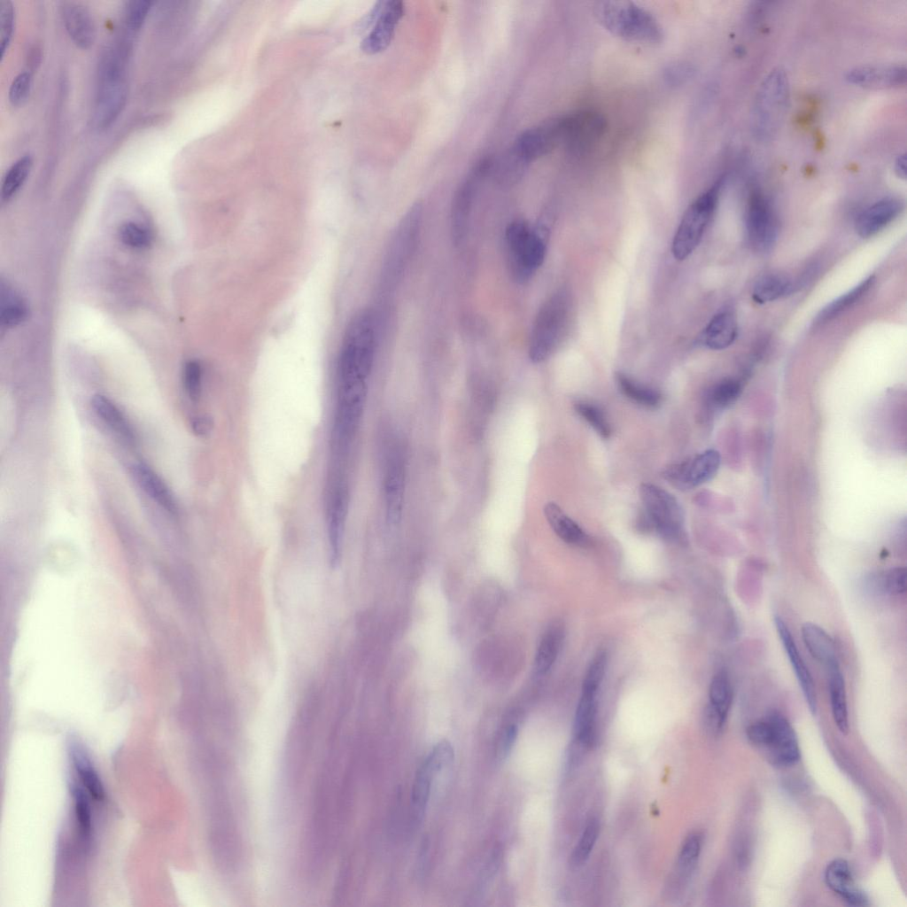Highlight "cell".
<instances>
[{
	"label": "cell",
	"instance_id": "cell-35",
	"mask_svg": "<svg viewBox=\"0 0 907 907\" xmlns=\"http://www.w3.org/2000/svg\"><path fill=\"white\" fill-rule=\"evenodd\" d=\"M528 166L529 164L510 148L501 157L497 166L492 167L495 182L502 187H511L523 178Z\"/></svg>",
	"mask_w": 907,
	"mask_h": 907
},
{
	"label": "cell",
	"instance_id": "cell-51",
	"mask_svg": "<svg viewBox=\"0 0 907 907\" xmlns=\"http://www.w3.org/2000/svg\"><path fill=\"white\" fill-rule=\"evenodd\" d=\"M771 736V727L769 721H757L747 728V737L749 741L756 746L766 748Z\"/></svg>",
	"mask_w": 907,
	"mask_h": 907
},
{
	"label": "cell",
	"instance_id": "cell-23",
	"mask_svg": "<svg viewBox=\"0 0 907 907\" xmlns=\"http://www.w3.org/2000/svg\"><path fill=\"white\" fill-rule=\"evenodd\" d=\"M738 333L733 314L724 310L715 314L702 332L699 342L711 350H723L730 346Z\"/></svg>",
	"mask_w": 907,
	"mask_h": 907
},
{
	"label": "cell",
	"instance_id": "cell-54",
	"mask_svg": "<svg viewBox=\"0 0 907 907\" xmlns=\"http://www.w3.org/2000/svg\"><path fill=\"white\" fill-rule=\"evenodd\" d=\"M190 427L194 434L198 437L205 438L211 433L213 427V422L208 415H198L192 417L190 421Z\"/></svg>",
	"mask_w": 907,
	"mask_h": 907
},
{
	"label": "cell",
	"instance_id": "cell-2",
	"mask_svg": "<svg viewBox=\"0 0 907 907\" xmlns=\"http://www.w3.org/2000/svg\"><path fill=\"white\" fill-rule=\"evenodd\" d=\"M788 101L787 75L781 68L773 69L760 84L751 108L750 127L757 140L769 141L778 134Z\"/></svg>",
	"mask_w": 907,
	"mask_h": 907
},
{
	"label": "cell",
	"instance_id": "cell-50",
	"mask_svg": "<svg viewBox=\"0 0 907 907\" xmlns=\"http://www.w3.org/2000/svg\"><path fill=\"white\" fill-rule=\"evenodd\" d=\"M151 4L152 2L144 0L127 2L124 11L127 26L134 31L139 30L151 9Z\"/></svg>",
	"mask_w": 907,
	"mask_h": 907
},
{
	"label": "cell",
	"instance_id": "cell-55",
	"mask_svg": "<svg viewBox=\"0 0 907 907\" xmlns=\"http://www.w3.org/2000/svg\"><path fill=\"white\" fill-rule=\"evenodd\" d=\"M895 172L900 178L906 177V157L905 153L900 154L895 161Z\"/></svg>",
	"mask_w": 907,
	"mask_h": 907
},
{
	"label": "cell",
	"instance_id": "cell-1",
	"mask_svg": "<svg viewBox=\"0 0 907 907\" xmlns=\"http://www.w3.org/2000/svg\"><path fill=\"white\" fill-rule=\"evenodd\" d=\"M128 97L126 59L118 46L106 48L98 62L97 84L94 109L97 128H108L125 108Z\"/></svg>",
	"mask_w": 907,
	"mask_h": 907
},
{
	"label": "cell",
	"instance_id": "cell-4",
	"mask_svg": "<svg viewBox=\"0 0 907 907\" xmlns=\"http://www.w3.org/2000/svg\"><path fill=\"white\" fill-rule=\"evenodd\" d=\"M594 12L606 29L625 40L657 43L663 39V31L656 19L633 3L599 2Z\"/></svg>",
	"mask_w": 907,
	"mask_h": 907
},
{
	"label": "cell",
	"instance_id": "cell-37",
	"mask_svg": "<svg viewBox=\"0 0 907 907\" xmlns=\"http://www.w3.org/2000/svg\"><path fill=\"white\" fill-rule=\"evenodd\" d=\"M616 380L621 392L633 402L646 407H655L660 404L662 395L657 391L641 385L622 373L616 374Z\"/></svg>",
	"mask_w": 907,
	"mask_h": 907
},
{
	"label": "cell",
	"instance_id": "cell-29",
	"mask_svg": "<svg viewBox=\"0 0 907 907\" xmlns=\"http://www.w3.org/2000/svg\"><path fill=\"white\" fill-rule=\"evenodd\" d=\"M595 698V694L582 693L577 707L574 721V738L576 743L582 747L591 746L594 740Z\"/></svg>",
	"mask_w": 907,
	"mask_h": 907
},
{
	"label": "cell",
	"instance_id": "cell-16",
	"mask_svg": "<svg viewBox=\"0 0 907 907\" xmlns=\"http://www.w3.org/2000/svg\"><path fill=\"white\" fill-rule=\"evenodd\" d=\"M766 719L771 727V736L766 746L770 762L778 767L795 764L800 758V748L794 728L779 712H771Z\"/></svg>",
	"mask_w": 907,
	"mask_h": 907
},
{
	"label": "cell",
	"instance_id": "cell-9",
	"mask_svg": "<svg viewBox=\"0 0 907 907\" xmlns=\"http://www.w3.org/2000/svg\"><path fill=\"white\" fill-rule=\"evenodd\" d=\"M493 164L491 157H484L477 160L454 195L450 213V231L453 243L455 245L461 244L467 236L472 205L478 185L492 171Z\"/></svg>",
	"mask_w": 907,
	"mask_h": 907
},
{
	"label": "cell",
	"instance_id": "cell-8",
	"mask_svg": "<svg viewBox=\"0 0 907 907\" xmlns=\"http://www.w3.org/2000/svg\"><path fill=\"white\" fill-rule=\"evenodd\" d=\"M722 184L723 179H718L686 210L671 245V252L676 260H686L700 244L715 213Z\"/></svg>",
	"mask_w": 907,
	"mask_h": 907
},
{
	"label": "cell",
	"instance_id": "cell-15",
	"mask_svg": "<svg viewBox=\"0 0 907 907\" xmlns=\"http://www.w3.org/2000/svg\"><path fill=\"white\" fill-rule=\"evenodd\" d=\"M719 465V453L709 449L689 461L670 466L664 471V476L676 487L686 490L710 480L717 472Z\"/></svg>",
	"mask_w": 907,
	"mask_h": 907
},
{
	"label": "cell",
	"instance_id": "cell-6",
	"mask_svg": "<svg viewBox=\"0 0 907 907\" xmlns=\"http://www.w3.org/2000/svg\"><path fill=\"white\" fill-rule=\"evenodd\" d=\"M422 206L417 202L403 215L394 230L381 271V289L395 290L409 264L420 238Z\"/></svg>",
	"mask_w": 907,
	"mask_h": 907
},
{
	"label": "cell",
	"instance_id": "cell-24",
	"mask_svg": "<svg viewBox=\"0 0 907 907\" xmlns=\"http://www.w3.org/2000/svg\"><path fill=\"white\" fill-rule=\"evenodd\" d=\"M709 698L710 724L716 731H720L726 721L733 699L731 681L726 671H720L712 678Z\"/></svg>",
	"mask_w": 907,
	"mask_h": 907
},
{
	"label": "cell",
	"instance_id": "cell-11",
	"mask_svg": "<svg viewBox=\"0 0 907 907\" xmlns=\"http://www.w3.org/2000/svg\"><path fill=\"white\" fill-rule=\"evenodd\" d=\"M401 1L378 2L367 19V26L374 24L371 31L362 40L360 49L372 55L382 52L391 43L395 27L404 15Z\"/></svg>",
	"mask_w": 907,
	"mask_h": 907
},
{
	"label": "cell",
	"instance_id": "cell-32",
	"mask_svg": "<svg viewBox=\"0 0 907 907\" xmlns=\"http://www.w3.org/2000/svg\"><path fill=\"white\" fill-rule=\"evenodd\" d=\"M875 278L869 276L848 292L825 306L817 315L815 324H823L835 318L860 300L872 287Z\"/></svg>",
	"mask_w": 907,
	"mask_h": 907
},
{
	"label": "cell",
	"instance_id": "cell-49",
	"mask_svg": "<svg viewBox=\"0 0 907 907\" xmlns=\"http://www.w3.org/2000/svg\"><path fill=\"white\" fill-rule=\"evenodd\" d=\"M880 586L884 592L898 595L905 593L907 574L904 567H894L885 571L880 578Z\"/></svg>",
	"mask_w": 907,
	"mask_h": 907
},
{
	"label": "cell",
	"instance_id": "cell-33",
	"mask_svg": "<svg viewBox=\"0 0 907 907\" xmlns=\"http://www.w3.org/2000/svg\"><path fill=\"white\" fill-rule=\"evenodd\" d=\"M34 164L33 157L25 154L14 161L4 175L1 198L3 201L10 200L27 181Z\"/></svg>",
	"mask_w": 907,
	"mask_h": 907
},
{
	"label": "cell",
	"instance_id": "cell-41",
	"mask_svg": "<svg viewBox=\"0 0 907 907\" xmlns=\"http://www.w3.org/2000/svg\"><path fill=\"white\" fill-rule=\"evenodd\" d=\"M600 832V824L594 818H591L578 841L570 858V863L575 865L582 864L590 856Z\"/></svg>",
	"mask_w": 907,
	"mask_h": 907
},
{
	"label": "cell",
	"instance_id": "cell-26",
	"mask_svg": "<svg viewBox=\"0 0 907 907\" xmlns=\"http://www.w3.org/2000/svg\"><path fill=\"white\" fill-rule=\"evenodd\" d=\"M95 414L117 435L128 444L136 442V434L131 423L121 410L110 399L96 394L91 399Z\"/></svg>",
	"mask_w": 907,
	"mask_h": 907
},
{
	"label": "cell",
	"instance_id": "cell-14",
	"mask_svg": "<svg viewBox=\"0 0 907 907\" xmlns=\"http://www.w3.org/2000/svg\"><path fill=\"white\" fill-rule=\"evenodd\" d=\"M560 143L562 120L561 117H555L523 131L516 139L511 149L530 164L549 153Z\"/></svg>",
	"mask_w": 907,
	"mask_h": 907
},
{
	"label": "cell",
	"instance_id": "cell-40",
	"mask_svg": "<svg viewBox=\"0 0 907 907\" xmlns=\"http://www.w3.org/2000/svg\"><path fill=\"white\" fill-rule=\"evenodd\" d=\"M741 392L740 383L733 378L716 384L709 391L708 403L715 409H724L733 404Z\"/></svg>",
	"mask_w": 907,
	"mask_h": 907
},
{
	"label": "cell",
	"instance_id": "cell-53",
	"mask_svg": "<svg viewBox=\"0 0 907 907\" xmlns=\"http://www.w3.org/2000/svg\"><path fill=\"white\" fill-rule=\"evenodd\" d=\"M516 736L517 727L515 725H509L503 730L498 745V755L500 758L508 756L514 746Z\"/></svg>",
	"mask_w": 907,
	"mask_h": 907
},
{
	"label": "cell",
	"instance_id": "cell-17",
	"mask_svg": "<svg viewBox=\"0 0 907 907\" xmlns=\"http://www.w3.org/2000/svg\"><path fill=\"white\" fill-rule=\"evenodd\" d=\"M774 624L810 712H817L818 702L812 676L803 661L792 633L784 620L776 616Z\"/></svg>",
	"mask_w": 907,
	"mask_h": 907
},
{
	"label": "cell",
	"instance_id": "cell-45",
	"mask_svg": "<svg viewBox=\"0 0 907 907\" xmlns=\"http://www.w3.org/2000/svg\"><path fill=\"white\" fill-rule=\"evenodd\" d=\"M606 665V653L604 651L597 652L585 674L582 693L597 694L599 686L605 674Z\"/></svg>",
	"mask_w": 907,
	"mask_h": 907
},
{
	"label": "cell",
	"instance_id": "cell-30",
	"mask_svg": "<svg viewBox=\"0 0 907 907\" xmlns=\"http://www.w3.org/2000/svg\"><path fill=\"white\" fill-rule=\"evenodd\" d=\"M437 777L428 762L423 759L419 766L411 792V810L415 822H420L423 818L424 812L429 802L431 786Z\"/></svg>",
	"mask_w": 907,
	"mask_h": 907
},
{
	"label": "cell",
	"instance_id": "cell-18",
	"mask_svg": "<svg viewBox=\"0 0 907 907\" xmlns=\"http://www.w3.org/2000/svg\"><path fill=\"white\" fill-rule=\"evenodd\" d=\"M849 83L867 89L898 88L905 84L903 65H866L852 68L846 74Z\"/></svg>",
	"mask_w": 907,
	"mask_h": 907
},
{
	"label": "cell",
	"instance_id": "cell-5",
	"mask_svg": "<svg viewBox=\"0 0 907 907\" xmlns=\"http://www.w3.org/2000/svg\"><path fill=\"white\" fill-rule=\"evenodd\" d=\"M570 298L558 291L544 302L534 320L529 341V357L534 363L547 360L555 350L568 327Z\"/></svg>",
	"mask_w": 907,
	"mask_h": 907
},
{
	"label": "cell",
	"instance_id": "cell-28",
	"mask_svg": "<svg viewBox=\"0 0 907 907\" xmlns=\"http://www.w3.org/2000/svg\"><path fill=\"white\" fill-rule=\"evenodd\" d=\"M833 717L841 733L849 732L846 687L839 663L826 668Z\"/></svg>",
	"mask_w": 907,
	"mask_h": 907
},
{
	"label": "cell",
	"instance_id": "cell-48",
	"mask_svg": "<svg viewBox=\"0 0 907 907\" xmlns=\"http://www.w3.org/2000/svg\"><path fill=\"white\" fill-rule=\"evenodd\" d=\"M33 84V75L28 71L17 74L9 89V101L13 106L24 105L29 97Z\"/></svg>",
	"mask_w": 907,
	"mask_h": 907
},
{
	"label": "cell",
	"instance_id": "cell-20",
	"mask_svg": "<svg viewBox=\"0 0 907 907\" xmlns=\"http://www.w3.org/2000/svg\"><path fill=\"white\" fill-rule=\"evenodd\" d=\"M129 472L136 485L158 505L170 514L178 512L174 495L164 480L147 464L135 462Z\"/></svg>",
	"mask_w": 907,
	"mask_h": 907
},
{
	"label": "cell",
	"instance_id": "cell-31",
	"mask_svg": "<svg viewBox=\"0 0 907 907\" xmlns=\"http://www.w3.org/2000/svg\"><path fill=\"white\" fill-rule=\"evenodd\" d=\"M562 626L555 624L544 633L538 647L534 669L538 675L546 674L554 665L563 640Z\"/></svg>",
	"mask_w": 907,
	"mask_h": 907
},
{
	"label": "cell",
	"instance_id": "cell-42",
	"mask_svg": "<svg viewBox=\"0 0 907 907\" xmlns=\"http://www.w3.org/2000/svg\"><path fill=\"white\" fill-rule=\"evenodd\" d=\"M15 8L9 0L0 1V58H4L15 28Z\"/></svg>",
	"mask_w": 907,
	"mask_h": 907
},
{
	"label": "cell",
	"instance_id": "cell-19",
	"mask_svg": "<svg viewBox=\"0 0 907 907\" xmlns=\"http://www.w3.org/2000/svg\"><path fill=\"white\" fill-rule=\"evenodd\" d=\"M60 15L68 36L77 47L86 50L94 44L97 27L87 7L76 2H64Z\"/></svg>",
	"mask_w": 907,
	"mask_h": 907
},
{
	"label": "cell",
	"instance_id": "cell-36",
	"mask_svg": "<svg viewBox=\"0 0 907 907\" xmlns=\"http://www.w3.org/2000/svg\"><path fill=\"white\" fill-rule=\"evenodd\" d=\"M1 322L6 327H13L26 320L27 307L23 299L7 285L1 283Z\"/></svg>",
	"mask_w": 907,
	"mask_h": 907
},
{
	"label": "cell",
	"instance_id": "cell-39",
	"mask_svg": "<svg viewBox=\"0 0 907 907\" xmlns=\"http://www.w3.org/2000/svg\"><path fill=\"white\" fill-rule=\"evenodd\" d=\"M702 849V837L691 833L684 841L677 859V869L680 879L686 880L694 872Z\"/></svg>",
	"mask_w": 907,
	"mask_h": 907
},
{
	"label": "cell",
	"instance_id": "cell-44",
	"mask_svg": "<svg viewBox=\"0 0 907 907\" xmlns=\"http://www.w3.org/2000/svg\"><path fill=\"white\" fill-rule=\"evenodd\" d=\"M575 409L603 438L611 434L610 425L604 413L596 406L587 402H578Z\"/></svg>",
	"mask_w": 907,
	"mask_h": 907
},
{
	"label": "cell",
	"instance_id": "cell-21",
	"mask_svg": "<svg viewBox=\"0 0 907 907\" xmlns=\"http://www.w3.org/2000/svg\"><path fill=\"white\" fill-rule=\"evenodd\" d=\"M825 881L829 888L849 905H868V898L856 886L849 863L845 859L836 858L828 864L825 871Z\"/></svg>",
	"mask_w": 907,
	"mask_h": 907
},
{
	"label": "cell",
	"instance_id": "cell-52",
	"mask_svg": "<svg viewBox=\"0 0 907 907\" xmlns=\"http://www.w3.org/2000/svg\"><path fill=\"white\" fill-rule=\"evenodd\" d=\"M693 72L690 65L674 64L666 71V79L670 84H682L692 76Z\"/></svg>",
	"mask_w": 907,
	"mask_h": 907
},
{
	"label": "cell",
	"instance_id": "cell-47",
	"mask_svg": "<svg viewBox=\"0 0 907 907\" xmlns=\"http://www.w3.org/2000/svg\"><path fill=\"white\" fill-rule=\"evenodd\" d=\"M183 387L189 399L197 402L202 391V368L198 360H190L183 367Z\"/></svg>",
	"mask_w": 907,
	"mask_h": 907
},
{
	"label": "cell",
	"instance_id": "cell-34",
	"mask_svg": "<svg viewBox=\"0 0 907 907\" xmlns=\"http://www.w3.org/2000/svg\"><path fill=\"white\" fill-rule=\"evenodd\" d=\"M793 290L790 279L783 275L770 274L760 278L754 286L752 296L757 303L774 301Z\"/></svg>",
	"mask_w": 907,
	"mask_h": 907
},
{
	"label": "cell",
	"instance_id": "cell-3",
	"mask_svg": "<svg viewBox=\"0 0 907 907\" xmlns=\"http://www.w3.org/2000/svg\"><path fill=\"white\" fill-rule=\"evenodd\" d=\"M508 269L519 283L529 281L543 264L547 243L544 235L527 221L516 219L505 229Z\"/></svg>",
	"mask_w": 907,
	"mask_h": 907
},
{
	"label": "cell",
	"instance_id": "cell-27",
	"mask_svg": "<svg viewBox=\"0 0 907 907\" xmlns=\"http://www.w3.org/2000/svg\"><path fill=\"white\" fill-rule=\"evenodd\" d=\"M544 514L549 525L562 540L575 546L588 544L587 534L556 503L547 502L544 508Z\"/></svg>",
	"mask_w": 907,
	"mask_h": 907
},
{
	"label": "cell",
	"instance_id": "cell-38",
	"mask_svg": "<svg viewBox=\"0 0 907 907\" xmlns=\"http://www.w3.org/2000/svg\"><path fill=\"white\" fill-rule=\"evenodd\" d=\"M72 757L75 770L89 795L97 801L103 800L105 791L102 782L89 759L76 748L73 749Z\"/></svg>",
	"mask_w": 907,
	"mask_h": 907
},
{
	"label": "cell",
	"instance_id": "cell-10",
	"mask_svg": "<svg viewBox=\"0 0 907 907\" xmlns=\"http://www.w3.org/2000/svg\"><path fill=\"white\" fill-rule=\"evenodd\" d=\"M562 118V143L572 154H583L603 136L604 118L593 111H578Z\"/></svg>",
	"mask_w": 907,
	"mask_h": 907
},
{
	"label": "cell",
	"instance_id": "cell-7",
	"mask_svg": "<svg viewBox=\"0 0 907 907\" xmlns=\"http://www.w3.org/2000/svg\"><path fill=\"white\" fill-rule=\"evenodd\" d=\"M640 496L643 505L639 522L641 530L655 531L668 540H683L684 515L677 499L652 484H642Z\"/></svg>",
	"mask_w": 907,
	"mask_h": 907
},
{
	"label": "cell",
	"instance_id": "cell-13",
	"mask_svg": "<svg viewBox=\"0 0 907 907\" xmlns=\"http://www.w3.org/2000/svg\"><path fill=\"white\" fill-rule=\"evenodd\" d=\"M405 482V454L401 446L396 444L388 454L384 477L385 516L390 524L395 525L401 519Z\"/></svg>",
	"mask_w": 907,
	"mask_h": 907
},
{
	"label": "cell",
	"instance_id": "cell-22",
	"mask_svg": "<svg viewBox=\"0 0 907 907\" xmlns=\"http://www.w3.org/2000/svg\"><path fill=\"white\" fill-rule=\"evenodd\" d=\"M903 210V203L894 198H883L868 208L858 217L856 223L857 234L870 237L892 222Z\"/></svg>",
	"mask_w": 907,
	"mask_h": 907
},
{
	"label": "cell",
	"instance_id": "cell-25",
	"mask_svg": "<svg viewBox=\"0 0 907 907\" xmlns=\"http://www.w3.org/2000/svg\"><path fill=\"white\" fill-rule=\"evenodd\" d=\"M802 638L811 656L826 668L839 663L834 641L822 627L811 622L804 623Z\"/></svg>",
	"mask_w": 907,
	"mask_h": 907
},
{
	"label": "cell",
	"instance_id": "cell-46",
	"mask_svg": "<svg viewBox=\"0 0 907 907\" xmlns=\"http://www.w3.org/2000/svg\"><path fill=\"white\" fill-rule=\"evenodd\" d=\"M72 793L80 833L83 841L89 843L91 836V816L88 799L80 787H74Z\"/></svg>",
	"mask_w": 907,
	"mask_h": 907
},
{
	"label": "cell",
	"instance_id": "cell-43",
	"mask_svg": "<svg viewBox=\"0 0 907 907\" xmlns=\"http://www.w3.org/2000/svg\"><path fill=\"white\" fill-rule=\"evenodd\" d=\"M121 242L135 249H144L151 243V234L143 226L128 221L121 225L119 230Z\"/></svg>",
	"mask_w": 907,
	"mask_h": 907
},
{
	"label": "cell",
	"instance_id": "cell-12",
	"mask_svg": "<svg viewBox=\"0 0 907 907\" xmlns=\"http://www.w3.org/2000/svg\"><path fill=\"white\" fill-rule=\"evenodd\" d=\"M746 230L749 244L756 251H768L776 242L778 220L770 203L760 193H754L749 198Z\"/></svg>",
	"mask_w": 907,
	"mask_h": 907
}]
</instances>
